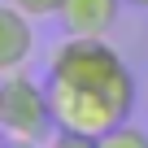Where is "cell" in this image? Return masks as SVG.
Here are the masks:
<instances>
[{
  "label": "cell",
  "instance_id": "cell-1",
  "mask_svg": "<svg viewBox=\"0 0 148 148\" xmlns=\"http://www.w3.org/2000/svg\"><path fill=\"white\" fill-rule=\"evenodd\" d=\"M48 79L100 92L113 105H122L126 113L135 109V79H131L122 52L105 35H70V39H61L52 48V57H48Z\"/></svg>",
  "mask_w": 148,
  "mask_h": 148
},
{
  "label": "cell",
  "instance_id": "cell-2",
  "mask_svg": "<svg viewBox=\"0 0 148 148\" xmlns=\"http://www.w3.org/2000/svg\"><path fill=\"white\" fill-rule=\"evenodd\" d=\"M0 131L13 144H39L52 131V105H48V83L35 74L13 70L0 79Z\"/></svg>",
  "mask_w": 148,
  "mask_h": 148
},
{
  "label": "cell",
  "instance_id": "cell-3",
  "mask_svg": "<svg viewBox=\"0 0 148 148\" xmlns=\"http://www.w3.org/2000/svg\"><path fill=\"white\" fill-rule=\"evenodd\" d=\"M48 105H52V126L57 131L92 135V139H100L105 131H113L118 122H126V109L113 105L109 96L74 87V83H61V79H48Z\"/></svg>",
  "mask_w": 148,
  "mask_h": 148
},
{
  "label": "cell",
  "instance_id": "cell-4",
  "mask_svg": "<svg viewBox=\"0 0 148 148\" xmlns=\"http://www.w3.org/2000/svg\"><path fill=\"white\" fill-rule=\"evenodd\" d=\"M35 52V26L26 13H18L9 0H0V79L13 70H26Z\"/></svg>",
  "mask_w": 148,
  "mask_h": 148
},
{
  "label": "cell",
  "instance_id": "cell-5",
  "mask_svg": "<svg viewBox=\"0 0 148 148\" xmlns=\"http://www.w3.org/2000/svg\"><path fill=\"white\" fill-rule=\"evenodd\" d=\"M122 5L126 0H65L61 22H65L70 35H105L122 18Z\"/></svg>",
  "mask_w": 148,
  "mask_h": 148
},
{
  "label": "cell",
  "instance_id": "cell-6",
  "mask_svg": "<svg viewBox=\"0 0 148 148\" xmlns=\"http://www.w3.org/2000/svg\"><path fill=\"white\" fill-rule=\"evenodd\" d=\"M100 148H148V131L135 122H118L113 131L100 135Z\"/></svg>",
  "mask_w": 148,
  "mask_h": 148
},
{
  "label": "cell",
  "instance_id": "cell-7",
  "mask_svg": "<svg viewBox=\"0 0 148 148\" xmlns=\"http://www.w3.org/2000/svg\"><path fill=\"white\" fill-rule=\"evenodd\" d=\"M18 13H26L31 22H44V18H61V5L65 0H9Z\"/></svg>",
  "mask_w": 148,
  "mask_h": 148
},
{
  "label": "cell",
  "instance_id": "cell-8",
  "mask_svg": "<svg viewBox=\"0 0 148 148\" xmlns=\"http://www.w3.org/2000/svg\"><path fill=\"white\" fill-rule=\"evenodd\" d=\"M44 148H100V139H92V135H74V131H52Z\"/></svg>",
  "mask_w": 148,
  "mask_h": 148
},
{
  "label": "cell",
  "instance_id": "cell-9",
  "mask_svg": "<svg viewBox=\"0 0 148 148\" xmlns=\"http://www.w3.org/2000/svg\"><path fill=\"white\" fill-rule=\"evenodd\" d=\"M9 144H13V139H9V135H5V131H0V148H9Z\"/></svg>",
  "mask_w": 148,
  "mask_h": 148
},
{
  "label": "cell",
  "instance_id": "cell-10",
  "mask_svg": "<svg viewBox=\"0 0 148 148\" xmlns=\"http://www.w3.org/2000/svg\"><path fill=\"white\" fill-rule=\"evenodd\" d=\"M126 5H139V9H148V0H126Z\"/></svg>",
  "mask_w": 148,
  "mask_h": 148
},
{
  "label": "cell",
  "instance_id": "cell-11",
  "mask_svg": "<svg viewBox=\"0 0 148 148\" xmlns=\"http://www.w3.org/2000/svg\"><path fill=\"white\" fill-rule=\"evenodd\" d=\"M9 148H39V144H9Z\"/></svg>",
  "mask_w": 148,
  "mask_h": 148
}]
</instances>
